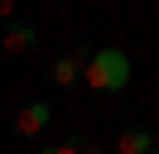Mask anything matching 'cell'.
<instances>
[{
    "label": "cell",
    "instance_id": "cell-1",
    "mask_svg": "<svg viewBox=\"0 0 159 154\" xmlns=\"http://www.w3.org/2000/svg\"><path fill=\"white\" fill-rule=\"evenodd\" d=\"M82 82L92 92H125L130 87V53L116 43L87 48V63H82Z\"/></svg>",
    "mask_w": 159,
    "mask_h": 154
},
{
    "label": "cell",
    "instance_id": "cell-2",
    "mask_svg": "<svg viewBox=\"0 0 159 154\" xmlns=\"http://www.w3.org/2000/svg\"><path fill=\"white\" fill-rule=\"evenodd\" d=\"M82 63H87V48H82V53H63V58H53L48 82L63 87V92H68V87H77V82H82Z\"/></svg>",
    "mask_w": 159,
    "mask_h": 154
},
{
    "label": "cell",
    "instance_id": "cell-3",
    "mask_svg": "<svg viewBox=\"0 0 159 154\" xmlns=\"http://www.w3.org/2000/svg\"><path fill=\"white\" fill-rule=\"evenodd\" d=\"M149 149H154V130L145 125H125L116 135V154H149Z\"/></svg>",
    "mask_w": 159,
    "mask_h": 154
},
{
    "label": "cell",
    "instance_id": "cell-4",
    "mask_svg": "<svg viewBox=\"0 0 159 154\" xmlns=\"http://www.w3.org/2000/svg\"><path fill=\"white\" fill-rule=\"evenodd\" d=\"M48 120H53L48 101H29V106H24L20 116H15V130H20V135H39V130H43Z\"/></svg>",
    "mask_w": 159,
    "mask_h": 154
},
{
    "label": "cell",
    "instance_id": "cell-5",
    "mask_svg": "<svg viewBox=\"0 0 159 154\" xmlns=\"http://www.w3.org/2000/svg\"><path fill=\"white\" fill-rule=\"evenodd\" d=\"M34 43H39V29L34 24H10L5 29V53H29Z\"/></svg>",
    "mask_w": 159,
    "mask_h": 154
},
{
    "label": "cell",
    "instance_id": "cell-6",
    "mask_svg": "<svg viewBox=\"0 0 159 154\" xmlns=\"http://www.w3.org/2000/svg\"><path fill=\"white\" fill-rule=\"evenodd\" d=\"M39 154H77V140H68V144H48V149H39Z\"/></svg>",
    "mask_w": 159,
    "mask_h": 154
},
{
    "label": "cell",
    "instance_id": "cell-7",
    "mask_svg": "<svg viewBox=\"0 0 159 154\" xmlns=\"http://www.w3.org/2000/svg\"><path fill=\"white\" fill-rule=\"evenodd\" d=\"M15 15V0H0V19H10Z\"/></svg>",
    "mask_w": 159,
    "mask_h": 154
},
{
    "label": "cell",
    "instance_id": "cell-8",
    "mask_svg": "<svg viewBox=\"0 0 159 154\" xmlns=\"http://www.w3.org/2000/svg\"><path fill=\"white\" fill-rule=\"evenodd\" d=\"M149 154H159V135H154V149H149Z\"/></svg>",
    "mask_w": 159,
    "mask_h": 154
},
{
    "label": "cell",
    "instance_id": "cell-9",
    "mask_svg": "<svg viewBox=\"0 0 159 154\" xmlns=\"http://www.w3.org/2000/svg\"><path fill=\"white\" fill-rule=\"evenodd\" d=\"M87 154H101V149H97V144H92V149H87Z\"/></svg>",
    "mask_w": 159,
    "mask_h": 154
}]
</instances>
